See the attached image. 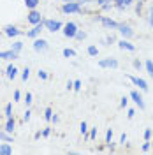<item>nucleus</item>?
Returning <instances> with one entry per match:
<instances>
[{"label":"nucleus","instance_id":"35","mask_svg":"<svg viewBox=\"0 0 153 155\" xmlns=\"http://www.w3.org/2000/svg\"><path fill=\"white\" fill-rule=\"evenodd\" d=\"M150 150V139H146V143L143 145V152H148Z\"/></svg>","mask_w":153,"mask_h":155},{"label":"nucleus","instance_id":"26","mask_svg":"<svg viewBox=\"0 0 153 155\" xmlns=\"http://www.w3.org/2000/svg\"><path fill=\"white\" fill-rule=\"evenodd\" d=\"M21 78H23V81H27V79L30 78V69L28 67H25V71L21 72Z\"/></svg>","mask_w":153,"mask_h":155},{"label":"nucleus","instance_id":"1","mask_svg":"<svg viewBox=\"0 0 153 155\" xmlns=\"http://www.w3.org/2000/svg\"><path fill=\"white\" fill-rule=\"evenodd\" d=\"M76 34H77V25L74 21H69L67 25L63 27V35L69 39H72V37H76Z\"/></svg>","mask_w":153,"mask_h":155},{"label":"nucleus","instance_id":"45","mask_svg":"<svg viewBox=\"0 0 153 155\" xmlns=\"http://www.w3.org/2000/svg\"><path fill=\"white\" fill-rule=\"evenodd\" d=\"M129 4H132V0H123V7L125 5H129Z\"/></svg>","mask_w":153,"mask_h":155},{"label":"nucleus","instance_id":"11","mask_svg":"<svg viewBox=\"0 0 153 155\" xmlns=\"http://www.w3.org/2000/svg\"><path fill=\"white\" fill-rule=\"evenodd\" d=\"M19 53H16L14 49H7V51H0V58H5V60H16Z\"/></svg>","mask_w":153,"mask_h":155},{"label":"nucleus","instance_id":"15","mask_svg":"<svg viewBox=\"0 0 153 155\" xmlns=\"http://www.w3.org/2000/svg\"><path fill=\"white\" fill-rule=\"evenodd\" d=\"M118 46H120L122 49H129V51H134V49H135L134 44H130V42H129V41H125V39H122V41L118 42Z\"/></svg>","mask_w":153,"mask_h":155},{"label":"nucleus","instance_id":"33","mask_svg":"<svg viewBox=\"0 0 153 155\" xmlns=\"http://www.w3.org/2000/svg\"><path fill=\"white\" fill-rule=\"evenodd\" d=\"M79 129H81V132H83V134H86V130H88V127H86V122H81V127H79Z\"/></svg>","mask_w":153,"mask_h":155},{"label":"nucleus","instance_id":"31","mask_svg":"<svg viewBox=\"0 0 153 155\" xmlns=\"http://www.w3.org/2000/svg\"><path fill=\"white\" fill-rule=\"evenodd\" d=\"M30 115H32V111H30V109H27V111H25V115H23V120H25V122H28Z\"/></svg>","mask_w":153,"mask_h":155},{"label":"nucleus","instance_id":"6","mask_svg":"<svg viewBox=\"0 0 153 155\" xmlns=\"http://www.w3.org/2000/svg\"><path fill=\"white\" fill-rule=\"evenodd\" d=\"M42 28H44V23L41 21V23H37V25H34V28H32V30H28V32H27V37H34V39H35L39 34L42 32Z\"/></svg>","mask_w":153,"mask_h":155},{"label":"nucleus","instance_id":"28","mask_svg":"<svg viewBox=\"0 0 153 155\" xmlns=\"http://www.w3.org/2000/svg\"><path fill=\"white\" fill-rule=\"evenodd\" d=\"M86 137H88V139H95V137H97V127H95V129H92V130H90V134L86 136Z\"/></svg>","mask_w":153,"mask_h":155},{"label":"nucleus","instance_id":"29","mask_svg":"<svg viewBox=\"0 0 153 155\" xmlns=\"http://www.w3.org/2000/svg\"><path fill=\"white\" fill-rule=\"evenodd\" d=\"M76 39H77V41H83V39H86V34H85V32H81V30H77Z\"/></svg>","mask_w":153,"mask_h":155},{"label":"nucleus","instance_id":"36","mask_svg":"<svg viewBox=\"0 0 153 155\" xmlns=\"http://www.w3.org/2000/svg\"><path fill=\"white\" fill-rule=\"evenodd\" d=\"M74 90H76V92L81 90V81H74Z\"/></svg>","mask_w":153,"mask_h":155},{"label":"nucleus","instance_id":"2","mask_svg":"<svg viewBox=\"0 0 153 155\" xmlns=\"http://www.w3.org/2000/svg\"><path fill=\"white\" fill-rule=\"evenodd\" d=\"M99 67L115 69V67H118V60L116 58H102V60H99Z\"/></svg>","mask_w":153,"mask_h":155},{"label":"nucleus","instance_id":"41","mask_svg":"<svg viewBox=\"0 0 153 155\" xmlns=\"http://www.w3.org/2000/svg\"><path fill=\"white\" fill-rule=\"evenodd\" d=\"M150 25L153 27V7H151V11H150Z\"/></svg>","mask_w":153,"mask_h":155},{"label":"nucleus","instance_id":"40","mask_svg":"<svg viewBox=\"0 0 153 155\" xmlns=\"http://www.w3.org/2000/svg\"><path fill=\"white\" fill-rule=\"evenodd\" d=\"M134 67L135 69H141V62H139V60H134Z\"/></svg>","mask_w":153,"mask_h":155},{"label":"nucleus","instance_id":"21","mask_svg":"<svg viewBox=\"0 0 153 155\" xmlns=\"http://www.w3.org/2000/svg\"><path fill=\"white\" fill-rule=\"evenodd\" d=\"M21 48H23V42H21V41H18V42H14V44H12V48H11V49H14L16 53H19V51H21Z\"/></svg>","mask_w":153,"mask_h":155},{"label":"nucleus","instance_id":"30","mask_svg":"<svg viewBox=\"0 0 153 155\" xmlns=\"http://www.w3.org/2000/svg\"><path fill=\"white\" fill-rule=\"evenodd\" d=\"M25 104H27V106L32 104V94H30V92H27V95H25Z\"/></svg>","mask_w":153,"mask_h":155},{"label":"nucleus","instance_id":"43","mask_svg":"<svg viewBox=\"0 0 153 155\" xmlns=\"http://www.w3.org/2000/svg\"><path fill=\"white\" fill-rule=\"evenodd\" d=\"M116 2V5H118V7H123V0H115Z\"/></svg>","mask_w":153,"mask_h":155},{"label":"nucleus","instance_id":"42","mask_svg":"<svg viewBox=\"0 0 153 155\" xmlns=\"http://www.w3.org/2000/svg\"><path fill=\"white\" fill-rule=\"evenodd\" d=\"M125 141H127V136L122 134V136H120V143H125Z\"/></svg>","mask_w":153,"mask_h":155},{"label":"nucleus","instance_id":"47","mask_svg":"<svg viewBox=\"0 0 153 155\" xmlns=\"http://www.w3.org/2000/svg\"><path fill=\"white\" fill-rule=\"evenodd\" d=\"M65 2H70V0H65Z\"/></svg>","mask_w":153,"mask_h":155},{"label":"nucleus","instance_id":"12","mask_svg":"<svg viewBox=\"0 0 153 155\" xmlns=\"http://www.w3.org/2000/svg\"><path fill=\"white\" fill-rule=\"evenodd\" d=\"M4 32H5V35H7V37H18L19 34H21L14 25H7V27L4 28Z\"/></svg>","mask_w":153,"mask_h":155},{"label":"nucleus","instance_id":"17","mask_svg":"<svg viewBox=\"0 0 153 155\" xmlns=\"http://www.w3.org/2000/svg\"><path fill=\"white\" fill-rule=\"evenodd\" d=\"M5 74H7V78H9V79H14V78H16V74H18V69L14 67V65H9Z\"/></svg>","mask_w":153,"mask_h":155},{"label":"nucleus","instance_id":"18","mask_svg":"<svg viewBox=\"0 0 153 155\" xmlns=\"http://www.w3.org/2000/svg\"><path fill=\"white\" fill-rule=\"evenodd\" d=\"M39 2H41V0H25V5H27L28 9H35L39 5Z\"/></svg>","mask_w":153,"mask_h":155},{"label":"nucleus","instance_id":"20","mask_svg":"<svg viewBox=\"0 0 153 155\" xmlns=\"http://www.w3.org/2000/svg\"><path fill=\"white\" fill-rule=\"evenodd\" d=\"M51 118H53V111H51V107H46L44 109V120L46 122H51Z\"/></svg>","mask_w":153,"mask_h":155},{"label":"nucleus","instance_id":"22","mask_svg":"<svg viewBox=\"0 0 153 155\" xmlns=\"http://www.w3.org/2000/svg\"><path fill=\"white\" fill-rule=\"evenodd\" d=\"M146 71H148V74L153 78V62H151V60H148V62H146Z\"/></svg>","mask_w":153,"mask_h":155},{"label":"nucleus","instance_id":"38","mask_svg":"<svg viewBox=\"0 0 153 155\" xmlns=\"http://www.w3.org/2000/svg\"><path fill=\"white\" fill-rule=\"evenodd\" d=\"M97 2H99V4H100V5H107V4H109V2H111V0H97Z\"/></svg>","mask_w":153,"mask_h":155},{"label":"nucleus","instance_id":"16","mask_svg":"<svg viewBox=\"0 0 153 155\" xmlns=\"http://www.w3.org/2000/svg\"><path fill=\"white\" fill-rule=\"evenodd\" d=\"M14 125H16V122H14V118H7V124H5V129H4V130H5V132H12V130H14Z\"/></svg>","mask_w":153,"mask_h":155},{"label":"nucleus","instance_id":"44","mask_svg":"<svg viewBox=\"0 0 153 155\" xmlns=\"http://www.w3.org/2000/svg\"><path fill=\"white\" fill-rule=\"evenodd\" d=\"M49 132H51L49 129H44V130H42V136H49Z\"/></svg>","mask_w":153,"mask_h":155},{"label":"nucleus","instance_id":"25","mask_svg":"<svg viewBox=\"0 0 153 155\" xmlns=\"http://www.w3.org/2000/svg\"><path fill=\"white\" fill-rule=\"evenodd\" d=\"M111 139H113V130H111V129H107V132H106V143H109V145H111Z\"/></svg>","mask_w":153,"mask_h":155},{"label":"nucleus","instance_id":"7","mask_svg":"<svg viewBox=\"0 0 153 155\" xmlns=\"http://www.w3.org/2000/svg\"><path fill=\"white\" fill-rule=\"evenodd\" d=\"M34 49L35 51H46L48 49V41H44V39H35L34 41Z\"/></svg>","mask_w":153,"mask_h":155},{"label":"nucleus","instance_id":"4","mask_svg":"<svg viewBox=\"0 0 153 155\" xmlns=\"http://www.w3.org/2000/svg\"><path fill=\"white\" fill-rule=\"evenodd\" d=\"M44 27H46L48 32H57V30L62 28V23L57 21V19H46V21H44Z\"/></svg>","mask_w":153,"mask_h":155},{"label":"nucleus","instance_id":"23","mask_svg":"<svg viewBox=\"0 0 153 155\" xmlns=\"http://www.w3.org/2000/svg\"><path fill=\"white\" fill-rule=\"evenodd\" d=\"M5 118H12V104L5 106Z\"/></svg>","mask_w":153,"mask_h":155},{"label":"nucleus","instance_id":"46","mask_svg":"<svg viewBox=\"0 0 153 155\" xmlns=\"http://www.w3.org/2000/svg\"><path fill=\"white\" fill-rule=\"evenodd\" d=\"M77 2H90V0H77Z\"/></svg>","mask_w":153,"mask_h":155},{"label":"nucleus","instance_id":"34","mask_svg":"<svg viewBox=\"0 0 153 155\" xmlns=\"http://www.w3.org/2000/svg\"><path fill=\"white\" fill-rule=\"evenodd\" d=\"M151 137V129H146L144 130V139H150Z\"/></svg>","mask_w":153,"mask_h":155},{"label":"nucleus","instance_id":"5","mask_svg":"<svg viewBox=\"0 0 153 155\" xmlns=\"http://www.w3.org/2000/svg\"><path fill=\"white\" fill-rule=\"evenodd\" d=\"M42 21V16H41V12L35 9H30L28 12V23H32V25H37V23H41Z\"/></svg>","mask_w":153,"mask_h":155},{"label":"nucleus","instance_id":"32","mask_svg":"<svg viewBox=\"0 0 153 155\" xmlns=\"http://www.w3.org/2000/svg\"><path fill=\"white\" fill-rule=\"evenodd\" d=\"M127 104H129V99H127V97H122V102H120V106H122V107H127Z\"/></svg>","mask_w":153,"mask_h":155},{"label":"nucleus","instance_id":"13","mask_svg":"<svg viewBox=\"0 0 153 155\" xmlns=\"http://www.w3.org/2000/svg\"><path fill=\"white\" fill-rule=\"evenodd\" d=\"M118 30H120V34H122L125 39H127V37H132V35H134V32H132V28H130L129 25H120V27H118Z\"/></svg>","mask_w":153,"mask_h":155},{"label":"nucleus","instance_id":"10","mask_svg":"<svg viewBox=\"0 0 153 155\" xmlns=\"http://www.w3.org/2000/svg\"><path fill=\"white\" fill-rule=\"evenodd\" d=\"M130 99L139 106V109H144V101H143V97L139 95V92H135V90L134 92H130Z\"/></svg>","mask_w":153,"mask_h":155},{"label":"nucleus","instance_id":"19","mask_svg":"<svg viewBox=\"0 0 153 155\" xmlns=\"http://www.w3.org/2000/svg\"><path fill=\"white\" fill-rule=\"evenodd\" d=\"M62 55L65 58H72V57H76V51L74 49H69V48H65L63 51H62Z\"/></svg>","mask_w":153,"mask_h":155},{"label":"nucleus","instance_id":"14","mask_svg":"<svg viewBox=\"0 0 153 155\" xmlns=\"http://www.w3.org/2000/svg\"><path fill=\"white\" fill-rule=\"evenodd\" d=\"M11 153H12V146L9 145V141L2 143L0 145V155H11Z\"/></svg>","mask_w":153,"mask_h":155},{"label":"nucleus","instance_id":"27","mask_svg":"<svg viewBox=\"0 0 153 155\" xmlns=\"http://www.w3.org/2000/svg\"><path fill=\"white\" fill-rule=\"evenodd\" d=\"M37 76H39V79H44V81H46V79H48V72L41 69V71H39V72H37Z\"/></svg>","mask_w":153,"mask_h":155},{"label":"nucleus","instance_id":"3","mask_svg":"<svg viewBox=\"0 0 153 155\" xmlns=\"http://www.w3.org/2000/svg\"><path fill=\"white\" fill-rule=\"evenodd\" d=\"M63 12H79L81 11V5H79V2H65L63 4V7H62Z\"/></svg>","mask_w":153,"mask_h":155},{"label":"nucleus","instance_id":"39","mask_svg":"<svg viewBox=\"0 0 153 155\" xmlns=\"http://www.w3.org/2000/svg\"><path fill=\"white\" fill-rule=\"evenodd\" d=\"M134 115H135L134 109H129V115H127V116H129V118H134Z\"/></svg>","mask_w":153,"mask_h":155},{"label":"nucleus","instance_id":"24","mask_svg":"<svg viewBox=\"0 0 153 155\" xmlns=\"http://www.w3.org/2000/svg\"><path fill=\"white\" fill-rule=\"evenodd\" d=\"M97 53H99V51H97L95 46H88V55H90V57H97Z\"/></svg>","mask_w":153,"mask_h":155},{"label":"nucleus","instance_id":"9","mask_svg":"<svg viewBox=\"0 0 153 155\" xmlns=\"http://www.w3.org/2000/svg\"><path fill=\"white\" fill-rule=\"evenodd\" d=\"M99 19H100V23H102L104 27H107V28H118V27H120V25L116 23L115 19H111V18H106V16H100Z\"/></svg>","mask_w":153,"mask_h":155},{"label":"nucleus","instance_id":"37","mask_svg":"<svg viewBox=\"0 0 153 155\" xmlns=\"http://www.w3.org/2000/svg\"><path fill=\"white\" fill-rule=\"evenodd\" d=\"M19 99H21V94L16 90V92H14V101H19Z\"/></svg>","mask_w":153,"mask_h":155},{"label":"nucleus","instance_id":"8","mask_svg":"<svg viewBox=\"0 0 153 155\" xmlns=\"http://www.w3.org/2000/svg\"><path fill=\"white\" fill-rule=\"evenodd\" d=\"M129 79H130V81H132V83H134L135 87H139V88H141V90H148V83H146V81H144L143 78L129 76Z\"/></svg>","mask_w":153,"mask_h":155}]
</instances>
